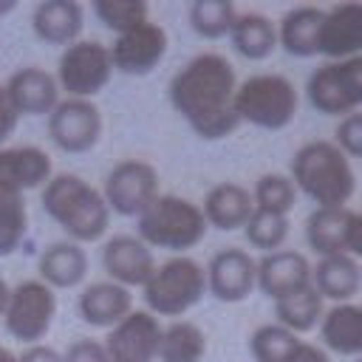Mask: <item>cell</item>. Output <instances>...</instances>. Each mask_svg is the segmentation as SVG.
Listing matches in <instances>:
<instances>
[{
	"mask_svg": "<svg viewBox=\"0 0 362 362\" xmlns=\"http://www.w3.org/2000/svg\"><path fill=\"white\" fill-rule=\"evenodd\" d=\"M235 88L238 76L232 62L223 54L204 51L170 79L167 93L170 105L192 127L195 136L218 141L240 127L235 113Z\"/></svg>",
	"mask_w": 362,
	"mask_h": 362,
	"instance_id": "obj_1",
	"label": "cell"
},
{
	"mask_svg": "<svg viewBox=\"0 0 362 362\" xmlns=\"http://www.w3.org/2000/svg\"><path fill=\"white\" fill-rule=\"evenodd\" d=\"M291 184L305 192L317 206H345L356 189V175L345 153L328 141H305L291 158Z\"/></svg>",
	"mask_w": 362,
	"mask_h": 362,
	"instance_id": "obj_2",
	"label": "cell"
},
{
	"mask_svg": "<svg viewBox=\"0 0 362 362\" xmlns=\"http://www.w3.org/2000/svg\"><path fill=\"white\" fill-rule=\"evenodd\" d=\"M42 209L74 238V243L99 240L110 226V209L102 192L74 173L51 175L42 187Z\"/></svg>",
	"mask_w": 362,
	"mask_h": 362,
	"instance_id": "obj_3",
	"label": "cell"
},
{
	"mask_svg": "<svg viewBox=\"0 0 362 362\" xmlns=\"http://www.w3.org/2000/svg\"><path fill=\"white\" fill-rule=\"evenodd\" d=\"M139 240L150 249H170V252H187L198 246L206 235V218L198 204L181 198V195H158L153 204L136 218Z\"/></svg>",
	"mask_w": 362,
	"mask_h": 362,
	"instance_id": "obj_4",
	"label": "cell"
},
{
	"mask_svg": "<svg viewBox=\"0 0 362 362\" xmlns=\"http://www.w3.org/2000/svg\"><path fill=\"white\" fill-rule=\"evenodd\" d=\"M297 88L283 74H255L235 88V113L260 130H283L297 116Z\"/></svg>",
	"mask_w": 362,
	"mask_h": 362,
	"instance_id": "obj_5",
	"label": "cell"
},
{
	"mask_svg": "<svg viewBox=\"0 0 362 362\" xmlns=\"http://www.w3.org/2000/svg\"><path fill=\"white\" fill-rule=\"evenodd\" d=\"M141 288L153 317H181L201 303L206 291V269L187 255H175L156 266Z\"/></svg>",
	"mask_w": 362,
	"mask_h": 362,
	"instance_id": "obj_6",
	"label": "cell"
},
{
	"mask_svg": "<svg viewBox=\"0 0 362 362\" xmlns=\"http://www.w3.org/2000/svg\"><path fill=\"white\" fill-rule=\"evenodd\" d=\"M311 107L322 116H348L362 107V57L328 59L305 82Z\"/></svg>",
	"mask_w": 362,
	"mask_h": 362,
	"instance_id": "obj_7",
	"label": "cell"
},
{
	"mask_svg": "<svg viewBox=\"0 0 362 362\" xmlns=\"http://www.w3.org/2000/svg\"><path fill=\"white\" fill-rule=\"evenodd\" d=\"M110 76V51L96 40L71 42L57 62V85L68 90V99H93L99 90L107 88Z\"/></svg>",
	"mask_w": 362,
	"mask_h": 362,
	"instance_id": "obj_8",
	"label": "cell"
},
{
	"mask_svg": "<svg viewBox=\"0 0 362 362\" xmlns=\"http://www.w3.org/2000/svg\"><path fill=\"white\" fill-rule=\"evenodd\" d=\"M57 314V297L54 288H48L42 280H23L11 288L8 305H6V331L25 342L40 345V339L48 334Z\"/></svg>",
	"mask_w": 362,
	"mask_h": 362,
	"instance_id": "obj_9",
	"label": "cell"
},
{
	"mask_svg": "<svg viewBox=\"0 0 362 362\" xmlns=\"http://www.w3.org/2000/svg\"><path fill=\"white\" fill-rule=\"evenodd\" d=\"M158 173L153 164L139 161V158H124L119 161L107 175L102 187V198L110 212L124 215V218H139L153 198H158Z\"/></svg>",
	"mask_w": 362,
	"mask_h": 362,
	"instance_id": "obj_10",
	"label": "cell"
},
{
	"mask_svg": "<svg viewBox=\"0 0 362 362\" xmlns=\"http://www.w3.org/2000/svg\"><path fill=\"white\" fill-rule=\"evenodd\" d=\"M48 136L62 153H88L102 136V113L90 99H62L48 113Z\"/></svg>",
	"mask_w": 362,
	"mask_h": 362,
	"instance_id": "obj_11",
	"label": "cell"
},
{
	"mask_svg": "<svg viewBox=\"0 0 362 362\" xmlns=\"http://www.w3.org/2000/svg\"><path fill=\"white\" fill-rule=\"evenodd\" d=\"M167 45H170L167 31L158 23L144 20L141 25L119 34L107 51H110L113 71L127 74V76H144L164 59Z\"/></svg>",
	"mask_w": 362,
	"mask_h": 362,
	"instance_id": "obj_12",
	"label": "cell"
},
{
	"mask_svg": "<svg viewBox=\"0 0 362 362\" xmlns=\"http://www.w3.org/2000/svg\"><path fill=\"white\" fill-rule=\"evenodd\" d=\"M161 325L150 311H130L105 337V351L110 362H156L158 359Z\"/></svg>",
	"mask_w": 362,
	"mask_h": 362,
	"instance_id": "obj_13",
	"label": "cell"
},
{
	"mask_svg": "<svg viewBox=\"0 0 362 362\" xmlns=\"http://www.w3.org/2000/svg\"><path fill=\"white\" fill-rule=\"evenodd\" d=\"M257 283V260L238 246H226L212 255L206 266V291L221 303H240Z\"/></svg>",
	"mask_w": 362,
	"mask_h": 362,
	"instance_id": "obj_14",
	"label": "cell"
},
{
	"mask_svg": "<svg viewBox=\"0 0 362 362\" xmlns=\"http://www.w3.org/2000/svg\"><path fill=\"white\" fill-rule=\"evenodd\" d=\"M102 266L113 283L130 288L144 286L150 280V274L156 272V257L153 249L141 243L136 235H113L102 246Z\"/></svg>",
	"mask_w": 362,
	"mask_h": 362,
	"instance_id": "obj_15",
	"label": "cell"
},
{
	"mask_svg": "<svg viewBox=\"0 0 362 362\" xmlns=\"http://www.w3.org/2000/svg\"><path fill=\"white\" fill-rule=\"evenodd\" d=\"M320 54L328 59L362 57V3H337L322 8Z\"/></svg>",
	"mask_w": 362,
	"mask_h": 362,
	"instance_id": "obj_16",
	"label": "cell"
},
{
	"mask_svg": "<svg viewBox=\"0 0 362 362\" xmlns=\"http://www.w3.org/2000/svg\"><path fill=\"white\" fill-rule=\"evenodd\" d=\"M255 286L277 303V300L311 286V263L305 260V255H300L294 249H277L257 260V283Z\"/></svg>",
	"mask_w": 362,
	"mask_h": 362,
	"instance_id": "obj_17",
	"label": "cell"
},
{
	"mask_svg": "<svg viewBox=\"0 0 362 362\" xmlns=\"http://www.w3.org/2000/svg\"><path fill=\"white\" fill-rule=\"evenodd\" d=\"M6 93L20 116H45L59 105L57 76L37 65L14 71L6 82Z\"/></svg>",
	"mask_w": 362,
	"mask_h": 362,
	"instance_id": "obj_18",
	"label": "cell"
},
{
	"mask_svg": "<svg viewBox=\"0 0 362 362\" xmlns=\"http://www.w3.org/2000/svg\"><path fill=\"white\" fill-rule=\"evenodd\" d=\"M51 156L34 144L0 147V187L25 192L51 181Z\"/></svg>",
	"mask_w": 362,
	"mask_h": 362,
	"instance_id": "obj_19",
	"label": "cell"
},
{
	"mask_svg": "<svg viewBox=\"0 0 362 362\" xmlns=\"http://www.w3.org/2000/svg\"><path fill=\"white\" fill-rule=\"evenodd\" d=\"M201 212L206 218V226H215L221 232H232V229L246 226V221L255 212V201L243 184L221 181V184L209 187V192L204 195Z\"/></svg>",
	"mask_w": 362,
	"mask_h": 362,
	"instance_id": "obj_20",
	"label": "cell"
},
{
	"mask_svg": "<svg viewBox=\"0 0 362 362\" xmlns=\"http://www.w3.org/2000/svg\"><path fill=\"white\" fill-rule=\"evenodd\" d=\"M133 311V294L130 288L113 283V280H99L82 288L79 294V317L88 325L96 328H113Z\"/></svg>",
	"mask_w": 362,
	"mask_h": 362,
	"instance_id": "obj_21",
	"label": "cell"
},
{
	"mask_svg": "<svg viewBox=\"0 0 362 362\" xmlns=\"http://www.w3.org/2000/svg\"><path fill=\"white\" fill-rule=\"evenodd\" d=\"M34 34L42 42L51 45H71L79 40L82 25H85V11L76 0H45L34 8L31 14Z\"/></svg>",
	"mask_w": 362,
	"mask_h": 362,
	"instance_id": "obj_22",
	"label": "cell"
},
{
	"mask_svg": "<svg viewBox=\"0 0 362 362\" xmlns=\"http://www.w3.org/2000/svg\"><path fill=\"white\" fill-rule=\"evenodd\" d=\"M311 286L317 288V294L322 300L351 303V297L362 286V272H359L356 257H351L345 252L320 257V263L311 266Z\"/></svg>",
	"mask_w": 362,
	"mask_h": 362,
	"instance_id": "obj_23",
	"label": "cell"
},
{
	"mask_svg": "<svg viewBox=\"0 0 362 362\" xmlns=\"http://www.w3.org/2000/svg\"><path fill=\"white\" fill-rule=\"evenodd\" d=\"M322 345L339 356H362V305L337 303L320 320Z\"/></svg>",
	"mask_w": 362,
	"mask_h": 362,
	"instance_id": "obj_24",
	"label": "cell"
},
{
	"mask_svg": "<svg viewBox=\"0 0 362 362\" xmlns=\"http://www.w3.org/2000/svg\"><path fill=\"white\" fill-rule=\"evenodd\" d=\"M320 25H322V8L317 6H297L283 14L277 23V45H283L291 57H317L320 54Z\"/></svg>",
	"mask_w": 362,
	"mask_h": 362,
	"instance_id": "obj_25",
	"label": "cell"
},
{
	"mask_svg": "<svg viewBox=\"0 0 362 362\" xmlns=\"http://www.w3.org/2000/svg\"><path fill=\"white\" fill-rule=\"evenodd\" d=\"M88 274V255L74 240L51 243L40 255V280L48 288H74Z\"/></svg>",
	"mask_w": 362,
	"mask_h": 362,
	"instance_id": "obj_26",
	"label": "cell"
},
{
	"mask_svg": "<svg viewBox=\"0 0 362 362\" xmlns=\"http://www.w3.org/2000/svg\"><path fill=\"white\" fill-rule=\"evenodd\" d=\"M351 215H354V209H348V206H317L305 218V240H308V246L320 257L342 255Z\"/></svg>",
	"mask_w": 362,
	"mask_h": 362,
	"instance_id": "obj_27",
	"label": "cell"
},
{
	"mask_svg": "<svg viewBox=\"0 0 362 362\" xmlns=\"http://www.w3.org/2000/svg\"><path fill=\"white\" fill-rule=\"evenodd\" d=\"M229 37H232L235 51L252 62L272 57V51L277 48V25L266 14H257V11H246V14L238 11Z\"/></svg>",
	"mask_w": 362,
	"mask_h": 362,
	"instance_id": "obj_28",
	"label": "cell"
},
{
	"mask_svg": "<svg viewBox=\"0 0 362 362\" xmlns=\"http://www.w3.org/2000/svg\"><path fill=\"white\" fill-rule=\"evenodd\" d=\"M325 308H322V297L317 294L314 286H305L303 291H294L283 300L274 303V317H277V325H283L286 331L291 334H308L311 328L320 325Z\"/></svg>",
	"mask_w": 362,
	"mask_h": 362,
	"instance_id": "obj_29",
	"label": "cell"
},
{
	"mask_svg": "<svg viewBox=\"0 0 362 362\" xmlns=\"http://www.w3.org/2000/svg\"><path fill=\"white\" fill-rule=\"evenodd\" d=\"M206 354L204 331L189 320H175L161 328L158 362H201Z\"/></svg>",
	"mask_w": 362,
	"mask_h": 362,
	"instance_id": "obj_30",
	"label": "cell"
},
{
	"mask_svg": "<svg viewBox=\"0 0 362 362\" xmlns=\"http://www.w3.org/2000/svg\"><path fill=\"white\" fill-rule=\"evenodd\" d=\"M238 17L235 3L229 0H195L189 6V25L204 40H221L232 31Z\"/></svg>",
	"mask_w": 362,
	"mask_h": 362,
	"instance_id": "obj_31",
	"label": "cell"
},
{
	"mask_svg": "<svg viewBox=\"0 0 362 362\" xmlns=\"http://www.w3.org/2000/svg\"><path fill=\"white\" fill-rule=\"evenodd\" d=\"M300 345H303V339L277 322L260 325L249 337V351H252L255 362H291V356L297 354Z\"/></svg>",
	"mask_w": 362,
	"mask_h": 362,
	"instance_id": "obj_32",
	"label": "cell"
},
{
	"mask_svg": "<svg viewBox=\"0 0 362 362\" xmlns=\"http://www.w3.org/2000/svg\"><path fill=\"white\" fill-rule=\"evenodd\" d=\"M25 229H28V209L23 192L0 187V257L11 255L23 243Z\"/></svg>",
	"mask_w": 362,
	"mask_h": 362,
	"instance_id": "obj_33",
	"label": "cell"
},
{
	"mask_svg": "<svg viewBox=\"0 0 362 362\" xmlns=\"http://www.w3.org/2000/svg\"><path fill=\"white\" fill-rule=\"evenodd\" d=\"M243 235L249 240V246L272 255L277 252L286 238H288V215H277V212H266V209H255L252 218L243 226Z\"/></svg>",
	"mask_w": 362,
	"mask_h": 362,
	"instance_id": "obj_34",
	"label": "cell"
},
{
	"mask_svg": "<svg viewBox=\"0 0 362 362\" xmlns=\"http://www.w3.org/2000/svg\"><path fill=\"white\" fill-rule=\"evenodd\" d=\"M252 201H255V209L288 215L291 206H294V201H297V187L283 173H266V175H260L255 181Z\"/></svg>",
	"mask_w": 362,
	"mask_h": 362,
	"instance_id": "obj_35",
	"label": "cell"
},
{
	"mask_svg": "<svg viewBox=\"0 0 362 362\" xmlns=\"http://www.w3.org/2000/svg\"><path fill=\"white\" fill-rule=\"evenodd\" d=\"M93 14L110 28V31H130L147 20V3L141 0H96Z\"/></svg>",
	"mask_w": 362,
	"mask_h": 362,
	"instance_id": "obj_36",
	"label": "cell"
},
{
	"mask_svg": "<svg viewBox=\"0 0 362 362\" xmlns=\"http://www.w3.org/2000/svg\"><path fill=\"white\" fill-rule=\"evenodd\" d=\"M334 144L345 153V158H362V110L339 119L334 130Z\"/></svg>",
	"mask_w": 362,
	"mask_h": 362,
	"instance_id": "obj_37",
	"label": "cell"
},
{
	"mask_svg": "<svg viewBox=\"0 0 362 362\" xmlns=\"http://www.w3.org/2000/svg\"><path fill=\"white\" fill-rule=\"evenodd\" d=\"M62 362H110V359H107V351L99 339L82 337V339L68 345V351L62 354Z\"/></svg>",
	"mask_w": 362,
	"mask_h": 362,
	"instance_id": "obj_38",
	"label": "cell"
},
{
	"mask_svg": "<svg viewBox=\"0 0 362 362\" xmlns=\"http://www.w3.org/2000/svg\"><path fill=\"white\" fill-rule=\"evenodd\" d=\"M17 122H20V113L14 110V105H11L8 93H6V85H0V144L14 136Z\"/></svg>",
	"mask_w": 362,
	"mask_h": 362,
	"instance_id": "obj_39",
	"label": "cell"
},
{
	"mask_svg": "<svg viewBox=\"0 0 362 362\" xmlns=\"http://www.w3.org/2000/svg\"><path fill=\"white\" fill-rule=\"evenodd\" d=\"M345 252H348L351 257H362V212H354L351 221H348Z\"/></svg>",
	"mask_w": 362,
	"mask_h": 362,
	"instance_id": "obj_40",
	"label": "cell"
},
{
	"mask_svg": "<svg viewBox=\"0 0 362 362\" xmlns=\"http://www.w3.org/2000/svg\"><path fill=\"white\" fill-rule=\"evenodd\" d=\"M17 362H62V354H57V351L48 348V345H28V348L17 356Z\"/></svg>",
	"mask_w": 362,
	"mask_h": 362,
	"instance_id": "obj_41",
	"label": "cell"
},
{
	"mask_svg": "<svg viewBox=\"0 0 362 362\" xmlns=\"http://www.w3.org/2000/svg\"><path fill=\"white\" fill-rule=\"evenodd\" d=\"M291 362H331V356H328L322 348H317V345H311V342H303V345L297 348V354L291 356Z\"/></svg>",
	"mask_w": 362,
	"mask_h": 362,
	"instance_id": "obj_42",
	"label": "cell"
},
{
	"mask_svg": "<svg viewBox=\"0 0 362 362\" xmlns=\"http://www.w3.org/2000/svg\"><path fill=\"white\" fill-rule=\"evenodd\" d=\"M8 294H11V288H8V283L0 277V317L6 314V305H8Z\"/></svg>",
	"mask_w": 362,
	"mask_h": 362,
	"instance_id": "obj_43",
	"label": "cell"
},
{
	"mask_svg": "<svg viewBox=\"0 0 362 362\" xmlns=\"http://www.w3.org/2000/svg\"><path fill=\"white\" fill-rule=\"evenodd\" d=\"M14 8H17V3H14V0H0V17H3V14H8V11H14Z\"/></svg>",
	"mask_w": 362,
	"mask_h": 362,
	"instance_id": "obj_44",
	"label": "cell"
},
{
	"mask_svg": "<svg viewBox=\"0 0 362 362\" xmlns=\"http://www.w3.org/2000/svg\"><path fill=\"white\" fill-rule=\"evenodd\" d=\"M0 362H17V356H14L8 348H3V345H0Z\"/></svg>",
	"mask_w": 362,
	"mask_h": 362,
	"instance_id": "obj_45",
	"label": "cell"
},
{
	"mask_svg": "<svg viewBox=\"0 0 362 362\" xmlns=\"http://www.w3.org/2000/svg\"><path fill=\"white\" fill-rule=\"evenodd\" d=\"M356 362H362V356H356Z\"/></svg>",
	"mask_w": 362,
	"mask_h": 362,
	"instance_id": "obj_46",
	"label": "cell"
}]
</instances>
